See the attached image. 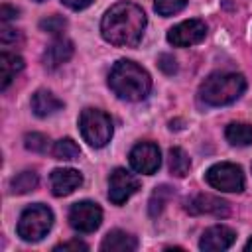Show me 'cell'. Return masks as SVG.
I'll return each instance as SVG.
<instances>
[{
    "label": "cell",
    "mask_w": 252,
    "mask_h": 252,
    "mask_svg": "<svg viewBox=\"0 0 252 252\" xmlns=\"http://www.w3.org/2000/svg\"><path fill=\"white\" fill-rule=\"evenodd\" d=\"M146 30V14L132 2H118L106 10L100 22L102 37L118 47H134Z\"/></svg>",
    "instance_id": "cell-1"
},
{
    "label": "cell",
    "mask_w": 252,
    "mask_h": 252,
    "mask_svg": "<svg viewBox=\"0 0 252 252\" xmlns=\"http://www.w3.org/2000/svg\"><path fill=\"white\" fill-rule=\"evenodd\" d=\"M108 87L122 100L138 102L148 96L152 89V79L146 69L130 59H120L114 63L108 75Z\"/></svg>",
    "instance_id": "cell-2"
},
{
    "label": "cell",
    "mask_w": 252,
    "mask_h": 252,
    "mask_svg": "<svg viewBox=\"0 0 252 252\" xmlns=\"http://www.w3.org/2000/svg\"><path fill=\"white\" fill-rule=\"evenodd\" d=\"M246 89V79L240 73H213L209 75L201 87L199 96L203 102L211 106H224L234 102Z\"/></svg>",
    "instance_id": "cell-3"
},
{
    "label": "cell",
    "mask_w": 252,
    "mask_h": 252,
    "mask_svg": "<svg viewBox=\"0 0 252 252\" xmlns=\"http://www.w3.org/2000/svg\"><path fill=\"white\" fill-rule=\"evenodd\" d=\"M79 128L83 140L93 148H102L112 138V120L98 108H85L79 116Z\"/></svg>",
    "instance_id": "cell-4"
},
{
    "label": "cell",
    "mask_w": 252,
    "mask_h": 252,
    "mask_svg": "<svg viewBox=\"0 0 252 252\" xmlns=\"http://www.w3.org/2000/svg\"><path fill=\"white\" fill-rule=\"evenodd\" d=\"M51 224H53L51 209L41 203H35L22 213L18 220V236L26 242H37L49 232Z\"/></svg>",
    "instance_id": "cell-5"
},
{
    "label": "cell",
    "mask_w": 252,
    "mask_h": 252,
    "mask_svg": "<svg viewBox=\"0 0 252 252\" xmlns=\"http://www.w3.org/2000/svg\"><path fill=\"white\" fill-rule=\"evenodd\" d=\"M205 179L211 187H215L219 191L240 193L244 189V175L236 163H228V161L215 163L213 167L207 169Z\"/></svg>",
    "instance_id": "cell-6"
},
{
    "label": "cell",
    "mask_w": 252,
    "mask_h": 252,
    "mask_svg": "<svg viewBox=\"0 0 252 252\" xmlns=\"http://www.w3.org/2000/svg\"><path fill=\"white\" fill-rule=\"evenodd\" d=\"M102 222V211L93 201H79L69 209V224L79 232H93Z\"/></svg>",
    "instance_id": "cell-7"
},
{
    "label": "cell",
    "mask_w": 252,
    "mask_h": 252,
    "mask_svg": "<svg viewBox=\"0 0 252 252\" xmlns=\"http://www.w3.org/2000/svg\"><path fill=\"white\" fill-rule=\"evenodd\" d=\"M207 35V26L203 20H185L167 32V41L175 47H189L203 41Z\"/></svg>",
    "instance_id": "cell-8"
},
{
    "label": "cell",
    "mask_w": 252,
    "mask_h": 252,
    "mask_svg": "<svg viewBox=\"0 0 252 252\" xmlns=\"http://www.w3.org/2000/svg\"><path fill=\"white\" fill-rule=\"evenodd\" d=\"M159 163H161L159 148L156 144H152V142H140L130 152V165L138 173L152 175V173L158 171Z\"/></svg>",
    "instance_id": "cell-9"
},
{
    "label": "cell",
    "mask_w": 252,
    "mask_h": 252,
    "mask_svg": "<svg viewBox=\"0 0 252 252\" xmlns=\"http://www.w3.org/2000/svg\"><path fill=\"white\" fill-rule=\"evenodd\" d=\"M140 189L138 179L122 167H116L108 177V199L114 205H124Z\"/></svg>",
    "instance_id": "cell-10"
},
{
    "label": "cell",
    "mask_w": 252,
    "mask_h": 252,
    "mask_svg": "<svg viewBox=\"0 0 252 252\" xmlns=\"http://www.w3.org/2000/svg\"><path fill=\"white\" fill-rule=\"evenodd\" d=\"M185 211L189 215H215V217H226L228 215V203L222 201L220 197L209 195V193H199L191 197L185 203Z\"/></svg>",
    "instance_id": "cell-11"
},
{
    "label": "cell",
    "mask_w": 252,
    "mask_h": 252,
    "mask_svg": "<svg viewBox=\"0 0 252 252\" xmlns=\"http://www.w3.org/2000/svg\"><path fill=\"white\" fill-rule=\"evenodd\" d=\"M236 234L232 228L224 226V224H215L211 228H207L199 240V248L205 252H217V250H226L234 244Z\"/></svg>",
    "instance_id": "cell-12"
},
{
    "label": "cell",
    "mask_w": 252,
    "mask_h": 252,
    "mask_svg": "<svg viewBox=\"0 0 252 252\" xmlns=\"http://www.w3.org/2000/svg\"><path fill=\"white\" fill-rule=\"evenodd\" d=\"M51 191L53 195L57 197H65V195H71L75 189L81 187L83 183V175L73 169V167H57L51 171Z\"/></svg>",
    "instance_id": "cell-13"
},
{
    "label": "cell",
    "mask_w": 252,
    "mask_h": 252,
    "mask_svg": "<svg viewBox=\"0 0 252 252\" xmlns=\"http://www.w3.org/2000/svg\"><path fill=\"white\" fill-rule=\"evenodd\" d=\"M71 57H73V43L69 39H65V37H57L43 51V63L49 69H55V67L63 65Z\"/></svg>",
    "instance_id": "cell-14"
},
{
    "label": "cell",
    "mask_w": 252,
    "mask_h": 252,
    "mask_svg": "<svg viewBox=\"0 0 252 252\" xmlns=\"http://www.w3.org/2000/svg\"><path fill=\"white\" fill-rule=\"evenodd\" d=\"M61 108H63V102H61L53 93H49V91H45V89L35 91L33 96H32V110H33V114L39 116V118L51 116V114H55V112L61 110Z\"/></svg>",
    "instance_id": "cell-15"
},
{
    "label": "cell",
    "mask_w": 252,
    "mask_h": 252,
    "mask_svg": "<svg viewBox=\"0 0 252 252\" xmlns=\"http://www.w3.org/2000/svg\"><path fill=\"white\" fill-rule=\"evenodd\" d=\"M136 248H138L136 236H132L124 230H118V228L110 230L100 244V250H104V252H132Z\"/></svg>",
    "instance_id": "cell-16"
},
{
    "label": "cell",
    "mask_w": 252,
    "mask_h": 252,
    "mask_svg": "<svg viewBox=\"0 0 252 252\" xmlns=\"http://www.w3.org/2000/svg\"><path fill=\"white\" fill-rule=\"evenodd\" d=\"M24 69V59L16 53H8L4 51L0 55V79H2V91L8 89V85L12 83V79L16 77V73H20Z\"/></svg>",
    "instance_id": "cell-17"
},
{
    "label": "cell",
    "mask_w": 252,
    "mask_h": 252,
    "mask_svg": "<svg viewBox=\"0 0 252 252\" xmlns=\"http://www.w3.org/2000/svg\"><path fill=\"white\" fill-rule=\"evenodd\" d=\"M224 136L232 146H250L252 144V126L246 122H230L226 126Z\"/></svg>",
    "instance_id": "cell-18"
},
{
    "label": "cell",
    "mask_w": 252,
    "mask_h": 252,
    "mask_svg": "<svg viewBox=\"0 0 252 252\" xmlns=\"http://www.w3.org/2000/svg\"><path fill=\"white\" fill-rule=\"evenodd\" d=\"M37 187V173L32 171V169H26L22 173H18L16 177H12L10 181V191L16 193V195H24V193H30Z\"/></svg>",
    "instance_id": "cell-19"
},
{
    "label": "cell",
    "mask_w": 252,
    "mask_h": 252,
    "mask_svg": "<svg viewBox=\"0 0 252 252\" xmlns=\"http://www.w3.org/2000/svg\"><path fill=\"white\" fill-rule=\"evenodd\" d=\"M191 167V159L189 156L181 150V148H171L169 150V171L175 177H185L187 171Z\"/></svg>",
    "instance_id": "cell-20"
},
{
    "label": "cell",
    "mask_w": 252,
    "mask_h": 252,
    "mask_svg": "<svg viewBox=\"0 0 252 252\" xmlns=\"http://www.w3.org/2000/svg\"><path fill=\"white\" fill-rule=\"evenodd\" d=\"M79 156H81V150H79V146H77L71 138H61V140L55 142V146H53V158H55V159L71 161V159H77Z\"/></svg>",
    "instance_id": "cell-21"
},
{
    "label": "cell",
    "mask_w": 252,
    "mask_h": 252,
    "mask_svg": "<svg viewBox=\"0 0 252 252\" xmlns=\"http://www.w3.org/2000/svg\"><path fill=\"white\" fill-rule=\"evenodd\" d=\"M171 195H173L171 187H167V185L156 187V191L152 193V197H150V203H148V211H150V215H152V217H158V215L163 211L165 203L171 199Z\"/></svg>",
    "instance_id": "cell-22"
},
{
    "label": "cell",
    "mask_w": 252,
    "mask_h": 252,
    "mask_svg": "<svg viewBox=\"0 0 252 252\" xmlns=\"http://www.w3.org/2000/svg\"><path fill=\"white\" fill-rule=\"evenodd\" d=\"M185 6H187V0H156V2H154L156 12H158L159 16H163V18L181 12Z\"/></svg>",
    "instance_id": "cell-23"
},
{
    "label": "cell",
    "mask_w": 252,
    "mask_h": 252,
    "mask_svg": "<svg viewBox=\"0 0 252 252\" xmlns=\"http://www.w3.org/2000/svg\"><path fill=\"white\" fill-rule=\"evenodd\" d=\"M24 146H26L28 150H32V152L43 154V152H47L49 140H47V136H43V134L32 132V134H26V138H24Z\"/></svg>",
    "instance_id": "cell-24"
},
{
    "label": "cell",
    "mask_w": 252,
    "mask_h": 252,
    "mask_svg": "<svg viewBox=\"0 0 252 252\" xmlns=\"http://www.w3.org/2000/svg\"><path fill=\"white\" fill-rule=\"evenodd\" d=\"M39 28L43 30V32H47V33H53V35H57V33H61L65 28H67V20L63 18V16H49V18H43L41 22H39Z\"/></svg>",
    "instance_id": "cell-25"
},
{
    "label": "cell",
    "mask_w": 252,
    "mask_h": 252,
    "mask_svg": "<svg viewBox=\"0 0 252 252\" xmlns=\"http://www.w3.org/2000/svg\"><path fill=\"white\" fill-rule=\"evenodd\" d=\"M158 65H159V69H161L165 75H173V73L177 71V61H175V59H173V55H169V53L159 55Z\"/></svg>",
    "instance_id": "cell-26"
},
{
    "label": "cell",
    "mask_w": 252,
    "mask_h": 252,
    "mask_svg": "<svg viewBox=\"0 0 252 252\" xmlns=\"http://www.w3.org/2000/svg\"><path fill=\"white\" fill-rule=\"evenodd\" d=\"M87 248L89 246L85 242H81V240H69V242H63V244H57L53 250H57V252L59 250H77L79 252V250H87Z\"/></svg>",
    "instance_id": "cell-27"
},
{
    "label": "cell",
    "mask_w": 252,
    "mask_h": 252,
    "mask_svg": "<svg viewBox=\"0 0 252 252\" xmlns=\"http://www.w3.org/2000/svg\"><path fill=\"white\" fill-rule=\"evenodd\" d=\"M0 39H2V43H10V41H16V39H20V32L18 30H12V28H2V32H0Z\"/></svg>",
    "instance_id": "cell-28"
},
{
    "label": "cell",
    "mask_w": 252,
    "mask_h": 252,
    "mask_svg": "<svg viewBox=\"0 0 252 252\" xmlns=\"http://www.w3.org/2000/svg\"><path fill=\"white\" fill-rule=\"evenodd\" d=\"M18 10L16 8H12V6H8V4H2V8H0V18H2V22H8V20H12V18H18Z\"/></svg>",
    "instance_id": "cell-29"
},
{
    "label": "cell",
    "mask_w": 252,
    "mask_h": 252,
    "mask_svg": "<svg viewBox=\"0 0 252 252\" xmlns=\"http://www.w3.org/2000/svg\"><path fill=\"white\" fill-rule=\"evenodd\" d=\"M67 8H71V10H85L87 6H91L93 4V0H61Z\"/></svg>",
    "instance_id": "cell-30"
},
{
    "label": "cell",
    "mask_w": 252,
    "mask_h": 252,
    "mask_svg": "<svg viewBox=\"0 0 252 252\" xmlns=\"http://www.w3.org/2000/svg\"><path fill=\"white\" fill-rule=\"evenodd\" d=\"M244 250H246V252H250V250H252V238H250V240L244 244Z\"/></svg>",
    "instance_id": "cell-31"
},
{
    "label": "cell",
    "mask_w": 252,
    "mask_h": 252,
    "mask_svg": "<svg viewBox=\"0 0 252 252\" xmlns=\"http://www.w3.org/2000/svg\"><path fill=\"white\" fill-rule=\"evenodd\" d=\"M35 2H43V0H35Z\"/></svg>",
    "instance_id": "cell-32"
}]
</instances>
